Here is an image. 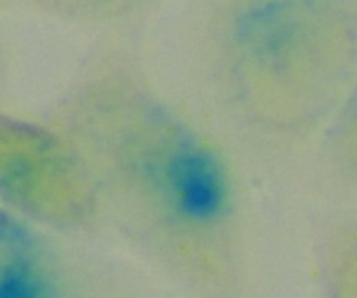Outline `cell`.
<instances>
[{
    "instance_id": "1",
    "label": "cell",
    "mask_w": 357,
    "mask_h": 298,
    "mask_svg": "<svg viewBox=\"0 0 357 298\" xmlns=\"http://www.w3.org/2000/svg\"><path fill=\"white\" fill-rule=\"evenodd\" d=\"M52 2L77 13H98V10H108L122 6L128 0H52Z\"/></svg>"
}]
</instances>
